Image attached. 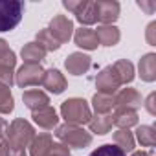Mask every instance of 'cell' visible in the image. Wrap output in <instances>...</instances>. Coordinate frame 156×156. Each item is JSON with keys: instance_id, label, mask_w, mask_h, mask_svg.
<instances>
[{"instance_id": "cell-33", "label": "cell", "mask_w": 156, "mask_h": 156, "mask_svg": "<svg viewBox=\"0 0 156 156\" xmlns=\"http://www.w3.org/2000/svg\"><path fill=\"white\" fill-rule=\"evenodd\" d=\"M138 6L141 9H145L147 15H152V11L156 9V2H154V0H151V2H143V0H141V2H138Z\"/></svg>"}, {"instance_id": "cell-23", "label": "cell", "mask_w": 156, "mask_h": 156, "mask_svg": "<svg viewBox=\"0 0 156 156\" xmlns=\"http://www.w3.org/2000/svg\"><path fill=\"white\" fill-rule=\"evenodd\" d=\"M112 68H114V72H116V75H118V79H119L121 85H127V83H130L134 79V66L127 59H121V61L114 62Z\"/></svg>"}, {"instance_id": "cell-12", "label": "cell", "mask_w": 156, "mask_h": 156, "mask_svg": "<svg viewBox=\"0 0 156 156\" xmlns=\"http://www.w3.org/2000/svg\"><path fill=\"white\" fill-rule=\"evenodd\" d=\"M42 87H44L48 92H51V94H61V92H64V88H66V79H64V75H62L59 70L51 68V70L44 72Z\"/></svg>"}, {"instance_id": "cell-4", "label": "cell", "mask_w": 156, "mask_h": 156, "mask_svg": "<svg viewBox=\"0 0 156 156\" xmlns=\"http://www.w3.org/2000/svg\"><path fill=\"white\" fill-rule=\"evenodd\" d=\"M6 136H8V143L11 145V147H19V149H26L31 141H33V138H35V130H33V127L26 121V119H15L11 125H8V132H6Z\"/></svg>"}, {"instance_id": "cell-31", "label": "cell", "mask_w": 156, "mask_h": 156, "mask_svg": "<svg viewBox=\"0 0 156 156\" xmlns=\"http://www.w3.org/2000/svg\"><path fill=\"white\" fill-rule=\"evenodd\" d=\"M48 156H70V149L62 143H53Z\"/></svg>"}, {"instance_id": "cell-16", "label": "cell", "mask_w": 156, "mask_h": 156, "mask_svg": "<svg viewBox=\"0 0 156 156\" xmlns=\"http://www.w3.org/2000/svg\"><path fill=\"white\" fill-rule=\"evenodd\" d=\"M73 41H75L77 46L83 48V50H96V48L99 46L94 30H90V28H83V26H81L79 30H75V31H73Z\"/></svg>"}, {"instance_id": "cell-35", "label": "cell", "mask_w": 156, "mask_h": 156, "mask_svg": "<svg viewBox=\"0 0 156 156\" xmlns=\"http://www.w3.org/2000/svg\"><path fill=\"white\" fill-rule=\"evenodd\" d=\"M8 145H9V143H8ZM8 156H26V149H19V147H11V145H9Z\"/></svg>"}, {"instance_id": "cell-26", "label": "cell", "mask_w": 156, "mask_h": 156, "mask_svg": "<svg viewBox=\"0 0 156 156\" xmlns=\"http://www.w3.org/2000/svg\"><path fill=\"white\" fill-rule=\"evenodd\" d=\"M136 138L143 147H154L156 145V132L151 125H141L136 130Z\"/></svg>"}, {"instance_id": "cell-14", "label": "cell", "mask_w": 156, "mask_h": 156, "mask_svg": "<svg viewBox=\"0 0 156 156\" xmlns=\"http://www.w3.org/2000/svg\"><path fill=\"white\" fill-rule=\"evenodd\" d=\"M22 101H24V105H26L31 112H35V110L44 108V107L50 105V98H48L42 90H39V88L26 90V92L22 94Z\"/></svg>"}, {"instance_id": "cell-1", "label": "cell", "mask_w": 156, "mask_h": 156, "mask_svg": "<svg viewBox=\"0 0 156 156\" xmlns=\"http://www.w3.org/2000/svg\"><path fill=\"white\" fill-rule=\"evenodd\" d=\"M55 138L66 145L68 149H85L92 143V134L87 132L85 129L77 127V125H70V123H64V125H57L55 127Z\"/></svg>"}, {"instance_id": "cell-38", "label": "cell", "mask_w": 156, "mask_h": 156, "mask_svg": "<svg viewBox=\"0 0 156 156\" xmlns=\"http://www.w3.org/2000/svg\"><path fill=\"white\" fill-rule=\"evenodd\" d=\"M132 156H151L149 152H145V151H134L132 152Z\"/></svg>"}, {"instance_id": "cell-34", "label": "cell", "mask_w": 156, "mask_h": 156, "mask_svg": "<svg viewBox=\"0 0 156 156\" xmlns=\"http://www.w3.org/2000/svg\"><path fill=\"white\" fill-rule=\"evenodd\" d=\"M145 107H147V110H149V114H156V108H154V92L152 94H149V98H147V101H145Z\"/></svg>"}, {"instance_id": "cell-30", "label": "cell", "mask_w": 156, "mask_h": 156, "mask_svg": "<svg viewBox=\"0 0 156 156\" xmlns=\"http://www.w3.org/2000/svg\"><path fill=\"white\" fill-rule=\"evenodd\" d=\"M0 83H2L4 87H11L15 83V79H13V70L11 68L0 66Z\"/></svg>"}, {"instance_id": "cell-18", "label": "cell", "mask_w": 156, "mask_h": 156, "mask_svg": "<svg viewBox=\"0 0 156 156\" xmlns=\"http://www.w3.org/2000/svg\"><path fill=\"white\" fill-rule=\"evenodd\" d=\"M46 50L41 46V44H37V42H28V44H24V48L20 50V55H22V59H24V64H39L44 57H46Z\"/></svg>"}, {"instance_id": "cell-6", "label": "cell", "mask_w": 156, "mask_h": 156, "mask_svg": "<svg viewBox=\"0 0 156 156\" xmlns=\"http://www.w3.org/2000/svg\"><path fill=\"white\" fill-rule=\"evenodd\" d=\"M42 77H44V70L41 64H22L15 73V83L20 88L39 87L42 85Z\"/></svg>"}, {"instance_id": "cell-25", "label": "cell", "mask_w": 156, "mask_h": 156, "mask_svg": "<svg viewBox=\"0 0 156 156\" xmlns=\"http://www.w3.org/2000/svg\"><path fill=\"white\" fill-rule=\"evenodd\" d=\"M37 44H41L46 51H55V50H59V48H61L59 41L50 33V30H48V28H44V30H41V31L37 33Z\"/></svg>"}, {"instance_id": "cell-22", "label": "cell", "mask_w": 156, "mask_h": 156, "mask_svg": "<svg viewBox=\"0 0 156 156\" xmlns=\"http://www.w3.org/2000/svg\"><path fill=\"white\" fill-rule=\"evenodd\" d=\"M114 145L119 147V149L127 154V152H132V151H134L136 140H134L132 132H129L127 129H119V130L114 132Z\"/></svg>"}, {"instance_id": "cell-3", "label": "cell", "mask_w": 156, "mask_h": 156, "mask_svg": "<svg viewBox=\"0 0 156 156\" xmlns=\"http://www.w3.org/2000/svg\"><path fill=\"white\" fill-rule=\"evenodd\" d=\"M24 2L20 0H0V31H11L22 20Z\"/></svg>"}, {"instance_id": "cell-19", "label": "cell", "mask_w": 156, "mask_h": 156, "mask_svg": "<svg viewBox=\"0 0 156 156\" xmlns=\"http://www.w3.org/2000/svg\"><path fill=\"white\" fill-rule=\"evenodd\" d=\"M112 116V125H118L119 129H130L138 123V114L134 110H127V108H116Z\"/></svg>"}, {"instance_id": "cell-29", "label": "cell", "mask_w": 156, "mask_h": 156, "mask_svg": "<svg viewBox=\"0 0 156 156\" xmlns=\"http://www.w3.org/2000/svg\"><path fill=\"white\" fill-rule=\"evenodd\" d=\"M90 156H127L119 147L112 145V143H105L101 147H98L96 151L90 152Z\"/></svg>"}, {"instance_id": "cell-21", "label": "cell", "mask_w": 156, "mask_h": 156, "mask_svg": "<svg viewBox=\"0 0 156 156\" xmlns=\"http://www.w3.org/2000/svg\"><path fill=\"white\" fill-rule=\"evenodd\" d=\"M88 127L96 134H107L112 129V116L110 114H96L90 118Z\"/></svg>"}, {"instance_id": "cell-27", "label": "cell", "mask_w": 156, "mask_h": 156, "mask_svg": "<svg viewBox=\"0 0 156 156\" xmlns=\"http://www.w3.org/2000/svg\"><path fill=\"white\" fill-rule=\"evenodd\" d=\"M17 64V57H15V51L9 50L8 42L4 39H0V66H8L13 70V66Z\"/></svg>"}, {"instance_id": "cell-28", "label": "cell", "mask_w": 156, "mask_h": 156, "mask_svg": "<svg viewBox=\"0 0 156 156\" xmlns=\"http://www.w3.org/2000/svg\"><path fill=\"white\" fill-rule=\"evenodd\" d=\"M13 108H15V103H13L9 87H4L0 83V114H9L13 112Z\"/></svg>"}, {"instance_id": "cell-17", "label": "cell", "mask_w": 156, "mask_h": 156, "mask_svg": "<svg viewBox=\"0 0 156 156\" xmlns=\"http://www.w3.org/2000/svg\"><path fill=\"white\" fill-rule=\"evenodd\" d=\"M51 145H53L51 134H48V132L39 134L30 143V156H48L51 151Z\"/></svg>"}, {"instance_id": "cell-36", "label": "cell", "mask_w": 156, "mask_h": 156, "mask_svg": "<svg viewBox=\"0 0 156 156\" xmlns=\"http://www.w3.org/2000/svg\"><path fill=\"white\" fill-rule=\"evenodd\" d=\"M6 132H8V121L4 118H0V141L6 140Z\"/></svg>"}, {"instance_id": "cell-9", "label": "cell", "mask_w": 156, "mask_h": 156, "mask_svg": "<svg viewBox=\"0 0 156 156\" xmlns=\"http://www.w3.org/2000/svg\"><path fill=\"white\" fill-rule=\"evenodd\" d=\"M96 13H98V20L103 26H108V24L118 20L119 4L114 2V0H98L96 2Z\"/></svg>"}, {"instance_id": "cell-11", "label": "cell", "mask_w": 156, "mask_h": 156, "mask_svg": "<svg viewBox=\"0 0 156 156\" xmlns=\"http://www.w3.org/2000/svg\"><path fill=\"white\" fill-rule=\"evenodd\" d=\"M64 66L66 70L72 73V75H83L90 70L92 66V59L85 53H79V51H75V53H70L64 61Z\"/></svg>"}, {"instance_id": "cell-37", "label": "cell", "mask_w": 156, "mask_h": 156, "mask_svg": "<svg viewBox=\"0 0 156 156\" xmlns=\"http://www.w3.org/2000/svg\"><path fill=\"white\" fill-rule=\"evenodd\" d=\"M8 151H9V145L6 140L0 141V156H8Z\"/></svg>"}, {"instance_id": "cell-2", "label": "cell", "mask_w": 156, "mask_h": 156, "mask_svg": "<svg viewBox=\"0 0 156 156\" xmlns=\"http://www.w3.org/2000/svg\"><path fill=\"white\" fill-rule=\"evenodd\" d=\"M61 116L64 118L66 123L70 125H85L90 121L92 118V112H90V107L85 99L81 98H72V99H66L62 105H61Z\"/></svg>"}, {"instance_id": "cell-20", "label": "cell", "mask_w": 156, "mask_h": 156, "mask_svg": "<svg viewBox=\"0 0 156 156\" xmlns=\"http://www.w3.org/2000/svg\"><path fill=\"white\" fill-rule=\"evenodd\" d=\"M140 77L147 83H152L156 79V55L147 53L140 61Z\"/></svg>"}, {"instance_id": "cell-13", "label": "cell", "mask_w": 156, "mask_h": 156, "mask_svg": "<svg viewBox=\"0 0 156 156\" xmlns=\"http://www.w3.org/2000/svg\"><path fill=\"white\" fill-rule=\"evenodd\" d=\"M31 118H33V121H35L41 129H44V130H53V129L57 127V123H59L57 112H55V108H51L50 105L44 107V108L35 110Z\"/></svg>"}, {"instance_id": "cell-7", "label": "cell", "mask_w": 156, "mask_h": 156, "mask_svg": "<svg viewBox=\"0 0 156 156\" xmlns=\"http://www.w3.org/2000/svg\"><path fill=\"white\" fill-rule=\"evenodd\" d=\"M121 87L118 75L114 72L112 66H107L103 68L98 77H96V88H98V94H105V96H114L118 92V88Z\"/></svg>"}, {"instance_id": "cell-8", "label": "cell", "mask_w": 156, "mask_h": 156, "mask_svg": "<svg viewBox=\"0 0 156 156\" xmlns=\"http://www.w3.org/2000/svg\"><path fill=\"white\" fill-rule=\"evenodd\" d=\"M50 33L59 41V44L68 42L73 35V22L66 15H55L50 22Z\"/></svg>"}, {"instance_id": "cell-32", "label": "cell", "mask_w": 156, "mask_h": 156, "mask_svg": "<svg viewBox=\"0 0 156 156\" xmlns=\"http://www.w3.org/2000/svg\"><path fill=\"white\" fill-rule=\"evenodd\" d=\"M147 42H149L151 46L156 44V22H151V24L147 26Z\"/></svg>"}, {"instance_id": "cell-24", "label": "cell", "mask_w": 156, "mask_h": 156, "mask_svg": "<svg viewBox=\"0 0 156 156\" xmlns=\"http://www.w3.org/2000/svg\"><path fill=\"white\" fill-rule=\"evenodd\" d=\"M92 105L96 114H110L114 108V96H105V94H94Z\"/></svg>"}, {"instance_id": "cell-10", "label": "cell", "mask_w": 156, "mask_h": 156, "mask_svg": "<svg viewBox=\"0 0 156 156\" xmlns=\"http://www.w3.org/2000/svg\"><path fill=\"white\" fill-rule=\"evenodd\" d=\"M114 107L116 108H127V110H134L136 112V108L141 107V96L134 88H121L114 96Z\"/></svg>"}, {"instance_id": "cell-5", "label": "cell", "mask_w": 156, "mask_h": 156, "mask_svg": "<svg viewBox=\"0 0 156 156\" xmlns=\"http://www.w3.org/2000/svg\"><path fill=\"white\" fill-rule=\"evenodd\" d=\"M62 6L72 11L75 15V19L81 22L83 28L98 22V13H96V2H85V0H79V2H72V0H64Z\"/></svg>"}, {"instance_id": "cell-15", "label": "cell", "mask_w": 156, "mask_h": 156, "mask_svg": "<svg viewBox=\"0 0 156 156\" xmlns=\"http://www.w3.org/2000/svg\"><path fill=\"white\" fill-rule=\"evenodd\" d=\"M94 33L98 37V42L103 46H116L121 39V33L114 24H108V26L101 24V26H98V30H94Z\"/></svg>"}]
</instances>
